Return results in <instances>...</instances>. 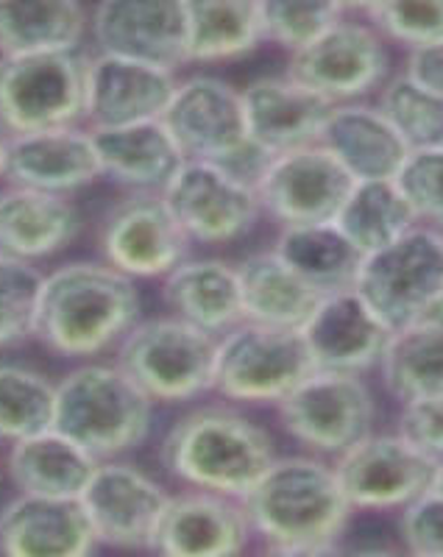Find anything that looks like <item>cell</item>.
<instances>
[{
	"label": "cell",
	"instance_id": "cell-1",
	"mask_svg": "<svg viewBox=\"0 0 443 557\" xmlns=\"http://www.w3.org/2000/svg\"><path fill=\"white\" fill-rule=\"evenodd\" d=\"M241 502L254 539L268 555L337 552L357 513L335 462L321 455L276 457Z\"/></svg>",
	"mask_w": 443,
	"mask_h": 557
},
{
	"label": "cell",
	"instance_id": "cell-2",
	"mask_svg": "<svg viewBox=\"0 0 443 557\" xmlns=\"http://www.w3.org/2000/svg\"><path fill=\"white\" fill-rule=\"evenodd\" d=\"M143 312L137 278L109 262H64L45 273L34 312V341L67 360L109 351L134 330Z\"/></svg>",
	"mask_w": 443,
	"mask_h": 557
},
{
	"label": "cell",
	"instance_id": "cell-3",
	"mask_svg": "<svg viewBox=\"0 0 443 557\" xmlns=\"http://www.w3.org/2000/svg\"><path fill=\"white\" fill-rule=\"evenodd\" d=\"M276 460L273 437L235 407H198L182 416L162 441V466L187 487L243 496Z\"/></svg>",
	"mask_w": 443,
	"mask_h": 557
},
{
	"label": "cell",
	"instance_id": "cell-4",
	"mask_svg": "<svg viewBox=\"0 0 443 557\" xmlns=\"http://www.w3.org/2000/svg\"><path fill=\"white\" fill-rule=\"evenodd\" d=\"M153 405L118 362H87L57 382V426L98 460H114L146 444Z\"/></svg>",
	"mask_w": 443,
	"mask_h": 557
},
{
	"label": "cell",
	"instance_id": "cell-5",
	"mask_svg": "<svg viewBox=\"0 0 443 557\" xmlns=\"http://www.w3.org/2000/svg\"><path fill=\"white\" fill-rule=\"evenodd\" d=\"M218 335L193 326L176 315L139 318L118 343V366L153 401L182 405L216 385Z\"/></svg>",
	"mask_w": 443,
	"mask_h": 557
},
{
	"label": "cell",
	"instance_id": "cell-6",
	"mask_svg": "<svg viewBox=\"0 0 443 557\" xmlns=\"http://www.w3.org/2000/svg\"><path fill=\"white\" fill-rule=\"evenodd\" d=\"M312 371L302 330L243 321L218 337L212 391L235 405H279Z\"/></svg>",
	"mask_w": 443,
	"mask_h": 557
},
{
	"label": "cell",
	"instance_id": "cell-7",
	"mask_svg": "<svg viewBox=\"0 0 443 557\" xmlns=\"http://www.w3.org/2000/svg\"><path fill=\"white\" fill-rule=\"evenodd\" d=\"M87 59L78 51L0 57V128L7 134L84 123Z\"/></svg>",
	"mask_w": 443,
	"mask_h": 557
},
{
	"label": "cell",
	"instance_id": "cell-8",
	"mask_svg": "<svg viewBox=\"0 0 443 557\" xmlns=\"http://www.w3.org/2000/svg\"><path fill=\"white\" fill-rule=\"evenodd\" d=\"M287 435L312 455L332 457L374 432L377 401L362 374L316 368L276 405Z\"/></svg>",
	"mask_w": 443,
	"mask_h": 557
},
{
	"label": "cell",
	"instance_id": "cell-9",
	"mask_svg": "<svg viewBox=\"0 0 443 557\" xmlns=\"http://www.w3.org/2000/svg\"><path fill=\"white\" fill-rule=\"evenodd\" d=\"M355 287L391 330L421 318L443 287V232L418 223L399 240L366 253Z\"/></svg>",
	"mask_w": 443,
	"mask_h": 557
},
{
	"label": "cell",
	"instance_id": "cell-10",
	"mask_svg": "<svg viewBox=\"0 0 443 557\" xmlns=\"http://www.w3.org/2000/svg\"><path fill=\"white\" fill-rule=\"evenodd\" d=\"M287 76L332 103L362 101L391 76L387 39L371 23L341 17L332 28L287 59Z\"/></svg>",
	"mask_w": 443,
	"mask_h": 557
},
{
	"label": "cell",
	"instance_id": "cell-11",
	"mask_svg": "<svg viewBox=\"0 0 443 557\" xmlns=\"http://www.w3.org/2000/svg\"><path fill=\"white\" fill-rule=\"evenodd\" d=\"M335 471L357 513H387L430 491L438 460L399 432H368L335 457Z\"/></svg>",
	"mask_w": 443,
	"mask_h": 557
},
{
	"label": "cell",
	"instance_id": "cell-12",
	"mask_svg": "<svg viewBox=\"0 0 443 557\" xmlns=\"http://www.w3.org/2000/svg\"><path fill=\"white\" fill-rule=\"evenodd\" d=\"M168 207L193 243L223 246L246 237L262 215L257 187L229 168L184 159L162 190Z\"/></svg>",
	"mask_w": 443,
	"mask_h": 557
},
{
	"label": "cell",
	"instance_id": "cell-13",
	"mask_svg": "<svg viewBox=\"0 0 443 557\" xmlns=\"http://www.w3.org/2000/svg\"><path fill=\"white\" fill-rule=\"evenodd\" d=\"M162 123L184 159L235 168L257 148L248 137L243 89L218 76H190L179 82Z\"/></svg>",
	"mask_w": 443,
	"mask_h": 557
},
{
	"label": "cell",
	"instance_id": "cell-14",
	"mask_svg": "<svg viewBox=\"0 0 443 557\" xmlns=\"http://www.w3.org/2000/svg\"><path fill=\"white\" fill-rule=\"evenodd\" d=\"M193 240L162 193L137 190L114 203L98 232L103 262L132 278H165L187 260Z\"/></svg>",
	"mask_w": 443,
	"mask_h": 557
},
{
	"label": "cell",
	"instance_id": "cell-15",
	"mask_svg": "<svg viewBox=\"0 0 443 557\" xmlns=\"http://www.w3.org/2000/svg\"><path fill=\"white\" fill-rule=\"evenodd\" d=\"M355 176L321 143L293 148L268 159L257 178L262 212L279 226L335 221Z\"/></svg>",
	"mask_w": 443,
	"mask_h": 557
},
{
	"label": "cell",
	"instance_id": "cell-16",
	"mask_svg": "<svg viewBox=\"0 0 443 557\" xmlns=\"http://www.w3.org/2000/svg\"><path fill=\"white\" fill-rule=\"evenodd\" d=\"M168 499L171 494L153 476L121 457L98 462L82 494L98 544L134 552H151Z\"/></svg>",
	"mask_w": 443,
	"mask_h": 557
},
{
	"label": "cell",
	"instance_id": "cell-17",
	"mask_svg": "<svg viewBox=\"0 0 443 557\" xmlns=\"http://www.w3.org/2000/svg\"><path fill=\"white\" fill-rule=\"evenodd\" d=\"M98 51L179 70L187 57V0H101L89 20Z\"/></svg>",
	"mask_w": 443,
	"mask_h": 557
},
{
	"label": "cell",
	"instance_id": "cell-18",
	"mask_svg": "<svg viewBox=\"0 0 443 557\" xmlns=\"http://www.w3.org/2000/svg\"><path fill=\"white\" fill-rule=\"evenodd\" d=\"M176 87V70L98 51L87 59L84 123L87 128H114L162 121Z\"/></svg>",
	"mask_w": 443,
	"mask_h": 557
},
{
	"label": "cell",
	"instance_id": "cell-19",
	"mask_svg": "<svg viewBox=\"0 0 443 557\" xmlns=\"http://www.w3.org/2000/svg\"><path fill=\"white\" fill-rule=\"evenodd\" d=\"M302 335L316 368L366 374L371 368H380L393 330L357 287H343L323 293L302 326Z\"/></svg>",
	"mask_w": 443,
	"mask_h": 557
},
{
	"label": "cell",
	"instance_id": "cell-20",
	"mask_svg": "<svg viewBox=\"0 0 443 557\" xmlns=\"http://www.w3.org/2000/svg\"><path fill=\"white\" fill-rule=\"evenodd\" d=\"M254 539L241 499L201 487L171 494L151 552L168 557H226L246 552Z\"/></svg>",
	"mask_w": 443,
	"mask_h": 557
},
{
	"label": "cell",
	"instance_id": "cell-21",
	"mask_svg": "<svg viewBox=\"0 0 443 557\" xmlns=\"http://www.w3.org/2000/svg\"><path fill=\"white\" fill-rule=\"evenodd\" d=\"M3 178L14 187H32L59 196L84 190L103 178L93 132L78 123L45 132L9 134Z\"/></svg>",
	"mask_w": 443,
	"mask_h": 557
},
{
	"label": "cell",
	"instance_id": "cell-22",
	"mask_svg": "<svg viewBox=\"0 0 443 557\" xmlns=\"http://www.w3.org/2000/svg\"><path fill=\"white\" fill-rule=\"evenodd\" d=\"M98 546L82 499L17 494L0 507V555L84 557Z\"/></svg>",
	"mask_w": 443,
	"mask_h": 557
},
{
	"label": "cell",
	"instance_id": "cell-23",
	"mask_svg": "<svg viewBox=\"0 0 443 557\" xmlns=\"http://www.w3.org/2000/svg\"><path fill=\"white\" fill-rule=\"evenodd\" d=\"M248 137L262 153L293 151L318 143L335 103L293 76L254 78L243 89Z\"/></svg>",
	"mask_w": 443,
	"mask_h": 557
},
{
	"label": "cell",
	"instance_id": "cell-24",
	"mask_svg": "<svg viewBox=\"0 0 443 557\" xmlns=\"http://www.w3.org/2000/svg\"><path fill=\"white\" fill-rule=\"evenodd\" d=\"M355 178H396L410 146L377 103H335L318 137Z\"/></svg>",
	"mask_w": 443,
	"mask_h": 557
},
{
	"label": "cell",
	"instance_id": "cell-25",
	"mask_svg": "<svg viewBox=\"0 0 443 557\" xmlns=\"http://www.w3.org/2000/svg\"><path fill=\"white\" fill-rule=\"evenodd\" d=\"M82 215L59 193L9 184L0 193V253L26 262L48 260L76 240Z\"/></svg>",
	"mask_w": 443,
	"mask_h": 557
},
{
	"label": "cell",
	"instance_id": "cell-26",
	"mask_svg": "<svg viewBox=\"0 0 443 557\" xmlns=\"http://www.w3.org/2000/svg\"><path fill=\"white\" fill-rule=\"evenodd\" d=\"M89 132L101 159V176L132 193H162L184 162V153L162 121Z\"/></svg>",
	"mask_w": 443,
	"mask_h": 557
},
{
	"label": "cell",
	"instance_id": "cell-27",
	"mask_svg": "<svg viewBox=\"0 0 443 557\" xmlns=\"http://www.w3.org/2000/svg\"><path fill=\"white\" fill-rule=\"evenodd\" d=\"M162 298L171 315L218 337L246 321L241 273L223 260L179 262L162 282Z\"/></svg>",
	"mask_w": 443,
	"mask_h": 557
},
{
	"label": "cell",
	"instance_id": "cell-28",
	"mask_svg": "<svg viewBox=\"0 0 443 557\" xmlns=\"http://www.w3.org/2000/svg\"><path fill=\"white\" fill-rule=\"evenodd\" d=\"M98 457L89 455L73 437L57 426L9 444L7 474L17 494L82 499L98 469Z\"/></svg>",
	"mask_w": 443,
	"mask_h": 557
},
{
	"label": "cell",
	"instance_id": "cell-29",
	"mask_svg": "<svg viewBox=\"0 0 443 557\" xmlns=\"http://www.w3.org/2000/svg\"><path fill=\"white\" fill-rule=\"evenodd\" d=\"M246 321L302 330L323 293L276 251H257L237 265Z\"/></svg>",
	"mask_w": 443,
	"mask_h": 557
},
{
	"label": "cell",
	"instance_id": "cell-30",
	"mask_svg": "<svg viewBox=\"0 0 443 557\" xmlns=\"http://www.w3.org/2000/svg\"><path fill=\"white\" fill-rule=\"evenodd\" d=\"M266 42L260 0H187L190 64L232 62Z\"/></svg>",
	"mask_w": 443,
	"mask_h": 557
},
{
	"label": "cell",
	"instance_id": "cell-31",
	"mask_svg": "<svg viewBox=\"0 0 443 557\" xmlns=\"http://www.w3.org/2000/svg\"><path fill=\"white\" fill-rule=\"evenodd\" d=\"M84 34L82 0H0V57L78 51Z\"/></svg>",
	"mask_w": 443,
	"mask_h": 557
},
{
	"label": "cell",
	"instance_id": "cell-32",
	"mask_svg": "<svg viewBox=\"0 0 443 557\" xmlns=\"http://www.w3.org/2000/svg\"><path fill=\"white\" fill-rule=\"evenodd\" d=\"M273 251L321 293L355 287L366 257L335 221L279 226Z\"/></svg>",
	"mask_w": 443,
	"mask_h": 557
},
{
	"label": "cell",
	"instance_id": "cell-33",
	"mask_svg": "<svg viewBox=\"0 0 443 557\" xmlns=\"http://www.w3.org/2000/svg\"><path fill=\"white\" fill-rule=\"evenodd\" d=\"M335 223L362 253H371L421 221L396 178H355Z\"/></svg>",
	"mask_w": 443,
	"mask_h": 557
},
{
	"label": "cell",
	"instance_id": "cell-34",
	"mask_svg": "<svg viewBox=\"0 0 443 557\" xmlns=\"http://www.w3.org/2000/svg\"><path fill=\"white\" fill-rule=\"evenodd\" d=\"M380 374L385 391L399 405L443 393V326L413 321L393 330L380 360Z\"/></svg>",
	"mask_w": 443,
	"mask_h": 557
},
{
	"label": "cell",
	"instance_id": "cell-35",
	"mask_svg": "<svg viewBox=\"0 0 443 557\" xmlns=\"http://www.w3.org/2000/svg\"><path fill=\"white\" fill-rule=\"evenodd\" d=\"M57 421V382L26 366L0 362V444H14Z\"/></svg>",
	"mask_w": 443,
	"mask_h": 557
},
{
	"label": "cell",
	"instance_id": "cell-36",
	"mask_svg": "<svg viewBox=\"0 0 443 557\" xmlns=\"http://www.w3.org/2000/svg\"><path fill=\"white\" fill-rule=\"evenodd\" d=\"M377 107L410 148L443 143V98L413 82L405 70L387 76L377 92Z\"/></svg>",
	"mask_w": 443,
	"mask_h": 557
},
{
	"label": "cell",
	"instance_id": "cell-37",
	"mask_svg": "<svg viewBox=\"0 0 443 557\" xmlns=\"http://www.w3.org/2000/svg\"><path fill=\"white\" fill-rule=\"evenodd\" d=\"M260 17L266 42L296 53L346 14L335 0H260Z\"/></svg>",
	"mask_w": 443,
	"mask_h": 557
},
{
	"label": "cell",
	"instance_id": "cell-38",
	"mask_svg": "<svg viewBox=\"0 0 443 557\" xmlns=\"http://www.w3.org/2000/svg\"><path fill=\"white\" fill-rule=\"evenodd\" d=\"M42 276L34 262L0 253V348H12L34 337Z\"/></svg>",
	"mask_w": 443,
	"mask_h": 557
},
{
	"label": "cell",
	"instance_id": "cell-39",
	"mask_svg": "<svg viewBox=\"0 0 443 557\" xmlns=\"http://www.w3.org/2000/svg\"><path fill=\"white\" fill-rule=\"evenodd\" d=\"M366 17L405 51L443 37V0H377Z\"/></svg>",
	"mask_w": 443,
	"mask_h": 557
},
{
	"label": "cell",
	"instance_id": "cell-40",
	"mask_svg": "<svg viewBox=\"0 0 443 557\" xmlns=\"http://www.w3.org/2000/svg\"><path fill=\"white\" fill-rule=\"evenodd\" d=\"M396 182L416 209L418 221L443 226V143L410 148Z\"/></svg>",
	"mask_w": 443,
	"mask_h": 557
},
{
	"label": "cell",
	"instance_id": "cell-41",
	"mask_svg": "<svg viewBox=\"0 0 443 557\" xmlns=\"http://www.w3.org/2000/svg\"><path fill=\"white\" fill-rule=\"evenodd\" d=\"M402 549L418 557H443V494L427 491L399 510Z\"/></svg>",
	"mask_w": 443,
	"mask_h": 557
},
{
	"label": "cell",
	"instance_id": "cell-42",
	"mask_svg": "<svg viewBox=\"0 0 443 557\" xmlns=\"http://www.w3.org/2000/svg\"><path fill=\"white\" fill-rule=\"evenodd\" d=\"M396 432L405 435L413 446L430 455L432 460H443V393L418 396L402 401Z\"/></svg>",
	"mask_w": 443,
	"mask_h": 557
},
{
	"label": "cell",
	"instance_id": "cell-43",
	"mask_svg": "<svg viewBox=\"0 0 443 557\" xmlns=\"http://www.w3.org/2000/svg\"><path fill=\"white\" fill-rule=\"evenodd\" d=\"M402 70H405L413 82H418L421 87H427L430 92L443 98V37L435 39V42L410 48Z\"/></svg>",
	"mask_w": 443,
	"mask_h": 557
},
{
	"label": "cell",
	"instance_id": "cell-44",
	"mask_svg": "<svg viewBox=\"0 0 443 557\" xmlns=\"http://www.w3.org/2000/svg\"><path fill=\"white\" fill-rule=\"evenodd\" d=\"M416 321H430V323H438V326H443V287L438 290V296L432 298L430 307H427V310L421 312V318H416Z\"/></svg>",
	"mask_w": 443,
	"mask_h": 557
},
{
	"label": "cell",
	"instance_id": "cell-45",
	"mask_svg": "<svg viewBox=\"0 0 443 557\" xmlns=\"http://www.w3.org/2000/svg\"><path fill=\"white\" fill-rule=\"evenodd\" d=\"M335 3L343 9V14H368L377 0H335Z\"/></svg>",
	"mask_w": 443,
	"mask_h": 557
},
{
	"label": "cell",
	"instance_id": "cell-46",
	"mask_svg": "<svg viewBox=\"0 0 443 557\" xmlns=\"http://www.w3.org/2000/svg\"><path fill=\"white\" fill-rule=\"evenodd\" d=\"M7 146H9V134L0 128V178H3V171H7Z\"/></svg>",
	"mask_w": 443,
	"mask_h": 557
},
{
	"label": "cell",
	"instance_id": "cell-47",
	"mask_svg": "<svg viewBox=\"0 0 443 557\" xmlns=\"http://www.w3.org/2000/svg\"><path fill=\"white\" fill-rule=\"evenodd\" d=\"M432 491L443 494V460L438 462V471H435V482H432Z\"/></svg>",
	"mask_w": 443,
	"mask_h": 557
},
{
	"label": "cell",
	"instance_id": "cell-48",
	"mask_svg": "<svg viewBox=\"0 0 443 557\" xmlns=\"http://www.w3.org/2000/svg\"><path fill=\"white\" fill-rule=\"evenodd\" d=\"M438 228H441V232H443V226H438Z\"/></svg>",
	"mask_w": 443,
	"mask_h": 557
}]
</instances>
